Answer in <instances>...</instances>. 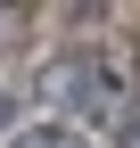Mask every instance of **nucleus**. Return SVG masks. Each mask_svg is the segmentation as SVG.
<instances>
[{
    "instance_id": "nucleus-1",
    "label": "nucleus",
    "mask_w": 140,
    "mask_h": 148,
    "mask_svg": "<svg viewBox=\"0 0 140 148\" xmlns=\"http://www.w3.org/2000/svg\"><path fill=\"white\" fill-rule=\"evenodd\" d=\"M41 99L58 107V115H74V123H99V115H115V66L91 58V49H66V58H49V74H41Z\"/></svg>"
},
{
    "instance_id": "nucleus-2",
    "label": "nucleus",
    "mask_w": 140,
    "mask_h": 148,
    "mask_svg": "<svg viewBox=\"0 0 140 148\" xmlns=\"http://www.w3.org/2000/svg\"><path fill=\"white\" fill-rule=\"evenodd\" d=\"M8 148H91V140H82L74 123H58V115H49V123H16Z\"/></svg>"
},
{
    "instance_id": "nucleus-3",
    "label": "nucleus",
    "mask_w": 140,
    "mask_h": 148,
    "mask_svg": "<svg viewBox=\"0 0 140 148\" xmlns=\"http://www.w3.org/2000/svg\"><path fill=\"white\" fill-rule=\"evenodd\" d=\"M124 148H140V115H132V123H124Z\"/></svg>"
},
{
    "instance_id": "nucleus-4",
    "label": "nucleus",
    "mask_w": 140,
    "mask_h": 148,
    "mask_svg": "<svg viewBox=\"0 0 140 148\" xmlns=\"http://www.w3.org/2000/svg\"><path fill=\"white\" fill-rule=\"evenodd\" d=\"M0 123H8V99H0Z\"/></svg>"
}]
</instances>
